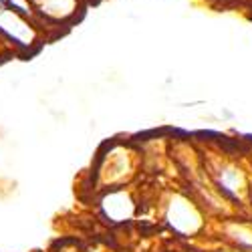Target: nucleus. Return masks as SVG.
I'll return each instance as SVG.
<instances>
[{
  "mask_svg": "<svg viewBox=\"0 0 252 252\" xmlns=\"http://www.w3.org/2000/svg\"><path fill=\"white\" fill-rule=\"evenodd\" d=\"M67 2H71V0H61V4H59V0H43V4H45L43 12L53 20H65L73 16L77 10V2L75 4H67Z\"/></svg>",
  "mask_w": 252,
  "mask_h": 252,
  "instance_id": "obj_1",
  "label": "nucleus"
}]
</instances>
